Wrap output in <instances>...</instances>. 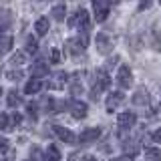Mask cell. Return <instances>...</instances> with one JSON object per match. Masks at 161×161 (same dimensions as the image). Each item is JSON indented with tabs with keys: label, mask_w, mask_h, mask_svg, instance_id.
I'll return each mask as SVG.
<instances>
[{
	"label": "cell",
	"mask_w": 161,
	"mask_h": 161,
	"mask_svg": "<svg viewBox=\"0 0 161 161\" xmlns=\"http://www.w3.org/2000/svg\"><path fill=\"white\" fill-rule=\"evenodd\" d=\"M123 101H125V95L121 93V91H113V93L107 97V111H109V113H113V111L117 109Z\"/></svg>",
	"instance_id": "30bf717a"
},
{
	"label": "cell",
	"mask_w": 161,
	"mask_h": 161,
	"mask_svg": "<svg viewBox=\"0 0 161 161\" xmlns=\"http://www.w3.org/2000/svg\"><path fill=\"white\" fill-rule=\"evenodd\" d=\"M115 161H133V159H131V155H121V157H117Z\"/></svg>",
	"instance_id": "4dcf8cb0"
},
{
	"label": "cell",
	"mask_w": 161,
	"mask_h": 161,
	"mask_svg": "<svg viewBox=\"0 0 161 161\" xmlns=\"http://www.w3.org/2000/svg\"><path fill=\"white\" fill-rule=\"evenodd\" d=\"M8 139L6 137H0V153H6V151H8Z\"/></svg>",
	"instance_id": "4316f807"
},
{
	"label": "cell",
	"mask_w": 161,
	"mask_h": 161,
	"mask_svg": "<svg viewBox=\"0 0 161 161\" xmlns=\"http://www.w3.org/2000/svg\"><path fill=\"white\" fill-rule=\"evenodd\" d=\"M0 73H2V69H0Z\"/></svg>",
	"instance_id": "8d00e7d4"
},
{
	"label": "cell",
	"mask_w": 161,
	"mask_h": 161,
	"mask_svg": "<svg viewBox=\"0 0 161 161\" xmlns=\"http://www.w3.org/2000/svg\"><path fill=\"white\" fill-rule=\"evenodd\" d=\"M83 161H97V159H95V157H91V155H87V157H85Z\"/></svg>",
	"instance_id": "836d02e7"
},
{
	"label": "cell",
	"mask_w": 161,
	"mask_h": 161,
	"mask_svg": "<svg viewBox=\"0 0 161 161\" xmlns=\"http://www.w3.org/2000/svg\"><path fill=\"white\" fill-rule=\"evenodd\" d=\"M0 95H2V89H0Z\"/></svg>",
	"instance_id": "d590c367"
},
{
	"label": "cell",
	"mask_w": 161,
	"mask_h": 161,
	"mask_svg": "<svg viewBox=\"0 0 161 161\" xmlns=\"http://www.w3.org/2000/svg\"><path fill=\"white\" fill-rule=\"evenodd\" d=\"M151 40H153V48L155 50H159L161 48V30L157 28V26H153V30H151Z\"/></svg>",
	"instance_id": "7402d4cb"
},
{
	"label": "cell",
	"mask_w": 161,
	"mask_h": 161,
	"mask_svg": "<svg viewBox=\"0 0 161 161\" xmlns=\"http://www.w3.org/2000/svg\"><path fill=\"white\" fill-rule=\"evenodd\" d=\"M50 60H53V63H58V60H60V53H58V48H53V50H50Z\"/></svg>",
	"instance_id": "83f0119b"
},
{
	"label": "cell",
	"mask_w": 161,
	"mask_h": 161,
	"mask_svg": "<svg viewBox=\"0 0 161 161\" xmlns=\"http://www.w3.org/2000/svg\"><path fill=\"white\" fill-rule=\"evenodd\" d=\"M153 141H157V143H161V127L153 133Z\"/></svg>",
	"instance_id": "f546056e"
},
{
	"label": "cell",
	"mask_w": 161,
	"mask_h": 161,
	"mask_svg": "<svg viewBox=\"0 0 161 161\" xmlns=\"http://www.w3.org/2000/svg\"><path fill=\"white\" fill-rule=\"evenodd\" d=\"M6 103H8V107H18V105L22 103V99H20V95L16 93V91H8Z\"/></svg>",
	"instance_id": "44dd1931"
},
{
	"label": "cell",
	"mask_w": 161,
	"mask_h": 161,
	"mask_svg": "<svg viewBox=\"0 0 161 161\" xmlns=\"http://www.w3.org/2000/svg\"><path fill=\"white\" fill-rule=\"evenodd\" d=\"M70 113H73L75 119H83L85 115H87V103H83V101H73V103H70Z\"/></svg>",
	"instance_id": "8fae6325"
},
{
	"label": "cell",
	"mask_w": 161,
	"mask_h": 161,
	"mask_svg": "<svg viewBox=\"0 0 161 161\" xmlns=\"http://www.w3.org/2000/svg\"><path fill=\"white\" fill-rule=\"evenodd\" d=\"M44 161H60V151L57 149V145H48L47 155H44Z\"/></svg>",
	"instance_id": "ffe728a7"
},
{
	"label": "cell",
	"mask_w": 161,
	"mask_h": 161,
	"mask_svg": "<svg viewBox=\"0 0 161 161\" xmlns=\"http://www.w3.org/2000/svg\"><path fill=\"white\" fill-rule=\"evenodd\" d=\"M53 16H54V20L63 22L64 16H67V6H64V4H54L53 6Z\"/></svg>",
	"instance_id": "d6986e66"
},
{
	"label": "cell",
	"mask_w": 161,
	"mask_h": 161,
	"mask_svg": "<svg viewBox=\"0 0 161 161\" xmlns=\"http://www.w3.org/2000/svg\"><path fill=\"white\" fill-rule=\"evenodd\" d=\"M99 137H101V129L99 127H89V129H85L83 133H80L79 141L80 143H95Z\"/></svg>",
	"instance_id": "9c48e42d"
},
{
	"label": "cell",
	"mask_w": 161,
	"mask_h": 161,
	"mask_svg": "<svg viewBox=\"0 0 161 161\" xmlns=\"http://www.w3.org/2000/svg\"><path fill=\"white\" fill-rule=\"evenodd\" d=\"M133 103L135 105H147L149 103V93L145 89H137L133 93Z\"/></svg>",
	"instance_id": "5bb4252c"
},
{
	"label": "cell",
	"mask_w": 161,
	"mask_h": 161,
	"mask_svg": "<svg viewBox=\"0 0 161 161\" xmlns=\"http://www.w3.org/2000/svg\"><path fill=\"white\" fill-rule=\"evenodd\" d=\"M149 6H151V2H141V6H139V8L143 10V8H149Z\"/></svg>",
	"instance_id": "1f68e13d"
},
{
	"label": "cell",
	"mask_w": 161,
	"mask_h": 161,
	"mask_svg": "<svg viewBox=\"0 0 161 161\" xmlns=\"http://www.w3.org/2000/svg\"><path fill=\"white\" fill-rule=\"evenodd\" d=\"M69 24L73 28H79L80 32H83V30H87L89 28V12L85 8H80V10H77V12L73 14V16L69 18Z\"/></svg>",
	"instance_id": "6da1fadb"
},
{
	"label": "cell",
	"mask_w": 161,
	"mask_h": 161,
	"mask_svg": "<svg viewBox=\"0 0 161 161\" xmlns=\"http://www.w3.org/2000/svg\"><path fill=\"white\" fill-rule=\"evenodd\" d=\"M109 85H111V79H109V75H107V70H97V87L99 89H109Z\"/></svg>",
	"instance_id": "e0dca14e"
},
{
	"label": "cell",
	"mask_w": 161,
	"mask_h": 161,
	"mask_svg": "<svg viewBox=\"0 0 161 161\" xmlns=\"http://www.w3.org/2000/svg\"><path fill=\"white\" fill-rule=\"evenodd\" d=\"M8 79L10 80H20L22 79V73H20V70H12V73H8Z\"/></svg>",
	"instance_id": "f1b7e54d"
},
{
	"label": "cell",
	"mask_w": 161,
	"mask_h": 161,
	"mask_svg": "<svg viewBox=\"0 0 161 161\" xmlns=\"http://www.w3.org/2000/svg\"><path fill=\"white\" fill-rule=\"evenodd\" d=\"M97 48L101 54H107L111 48H113V38L109 36L107 32H99L97 34Z\"/></svg>",
	"instance_id": "ba28073f"
},
{
	"label": "cell",
	"mask_w": 161,
	"mask_h": 161,
	"mask_svg": "<svg viewBox=\"0 0 161 161\" xmlns=\"http://www.w3.org/2000/svg\"><path fill=\"white\" fill-rule=\"evenodd\" d=\"M24 63H26V54L24 53H16L10 58V64H12V67H20V64H24Z\"/></svg>",
	"instance_id": "cb8c5ba5"
},
{
	"label": "cell",
	"mask_w": 161,
	"mask_h": 161,
	"mask_svg": "<svg viewBox=\"0 0 161 161\" xmlns=\"http://www.w3.org/2000/svg\"><path fill=\"white\" fill-rule=\"evenodd\" d=\"M135 121H137V117H135V113H133V111H123V113H119L117 125H119V129L129 131V129H133Z\"/></svg>",
	"instance_id": "277c9868"
},
{
	"label": "cell",
	"mask_w": 161,
	"mask_h": 161,
	"mask_svg": "<svg viewBox=\"0 0 161 161\" xmlns=\"http://www.w3.org/2000/svg\"><path fill=\"white\" fill-rule=\"evenodd\" d=\"M145 155V161H161V149L157 147H147L143 151Z\"/></svg>",
	"instance_id": "ac0fdd59"
},
{
	"label": "cell",
	"mask_w": 161,
	"mask_h": 161,
	"mask_svg": "<svg viewBox=\"0 0 161 161\" xmlns=\"http://www.w3.org/2000/svg\"><path fill=\"white\" fill-rule=\"evenodd\" d=\"M109 8H111V4H109V2H105V0H95V2H93L95 18H97L99 22H103V20L109 16Z\"/></svg>",
	"instance_id": "8992f818"
},
{
	"label": "cell",
	"mask_w": 161,
	"mask_h": 161,
	"mask_svg": "<svg viewBox=\"0 0 161 161\" xmlns=\"http://www.w3.org/2000/svg\"><path fill=\"white\" fill-rule=\"evenodd\" d=\"M0 129H10V125H8V117H6V113H0Z\"/></svg>",
	"instance_id": "484cf974"
},
{
	"label": "cell",
	"mask_w": 161,
	"mask_h": 161,
	"mask_svg": "<svg viewBox=\"0 0 161 161\" xmlns=\"http://www.w3.org/2000/svg\"><path fill=\"white\" fill-rule=\"evenodd\" d=\"M40 89H42V80L32 79V80H28V83H26V87H24V93H26V95H36Z\"/></svg>",
	"instance_id": "2e32d148"
},
{
	"label": "cell",
	"mask_w": 161,
	"mask_h": 161,
	"mask_svg": "<svg viewBox=\"0 0 161 161\" xmlns=\"http://www.w3.org/2000/svg\"><path fill=\"white\" fill-rule=\"evenodd\" d=\"M67 83H69V75L63 73V70H58V73H54L53 77H50V80H48V89L60 91V89H64V85H67Z\"/></svg>",
	"instance_id": "5b68a950"
},
{
	"label": "cell",
	"mask_w": 161,
	"mask_h": 161,
	"mask_svg": "<svg viewBox=\"0 0 161 161\" xmlns=\"http://www.w3.org/2000/svg\"><path fill=\"white\" fill-rule=\"evenodd\" d=\"M26 50H28V53H36V50H38V44H36V40H34V38H28L26 40Z\"/></svg>",
	"instance_id": "d4e9b609"
},
{
	"label": "cell",
	"mask_w": 161,
	"mask_h": 161,
	"mask_svg": "<svg viewBox=\"0 0 161 161\" xmlns=\"http://www.w3.org/2000/svg\"><path fill=\"white\" fill-rule=\"evenodd\" d=\"M48 28H50V22H48L47 16H40L36 22H34V30H36L38 36H44V34L48 32Z\"/></svg>",
	"instance_id": "4fadbf2b"
},
{
	"label": "cell",
	"mask_w": 161,
	"mask_h": 161,
	"mask_svg": "<svg viewBox=\"0 0 161 161\" xmlns=\"http://www.w3.org/2000/svg\"><path fill=\"white\" fill-rule=\"evenodd\" d=\"M30 75H32L34 79H42V77H47L48 75V64L47 63H36V64H32V69H30Z\"/></svg>",
	"instance_id": "7c38bea8"
},
{
	"label": "cell",
	"mask_w": 161,
	"mask_h": 161,
	"mask_svg": "<svg viewBox=\"0 0 161 161\" xmlns=\"http://www.w3.org/2000/svg\"><path fill=\"white\" fill-rule=\"evenodd\" d=\"M159 113H161V99H159Z\"/></svg>",
	"instance_id": "e575fe53"
},
{
	"label": "cell",
	"mask_w": 161,
	"mask_h": 161,
	"mask_svg": "<svg viewBox=\"0 0 161 161\" xmlns=\"http://www.w3.org/2000/svg\"><path fill=\"white\" fill-rule=\"evenodd\" d=\"M10 48H12V38H10V36H2V38H0V57L6 54Z\"/></svg>",
	"instance_id": "603a6c76"
},
{
	"label": "cell",
	"mask_w": 161,
	"mask_h": 161,
	"mask_svg": "<svg viewBox=\"0 0 161 161\" xmlns=\"http://www.w3.org/2000/svg\"><path fill=\"white\" fill-rule=\"evenodd\" d=\"M117 83L121 89H129L131 85H133V75H131V70L127 64H123V67H119L117 70Z\"/></svg>",
	"instance_id": "3957f363"
},
{
	"label": "cell",
	"mask_w": 161,
	"mask_h": 161,
	"mask_svg": "<svg viewBox=\"0 0 161 161\" xmlns=\"http://www.w3.org/2000/svg\"><path fill=\"white\" fill-rule=\"evenodd\" d=\"M87 44H89V36H87V32H80L77 38H70V40H69L67 47L70 48V53H73V54H77V53H83V50L87 48Z\"/></svg>",
	"instance_id": "7a4b0ae2"
},
{
	"label": "cell",
	"mask_w": 161,
	"mask_h": 161,
	"mask_svg": "<svg viewBox=\"0 0 161 161\" xmlns=\"http://www.w3.org/2000/svg\"><path fill=\"white\" fill-rule=\"evenodd\" d=\"M69 87H70V93H73V97H79V95L83 93V83H80L79 75H75V77L69 80Z\"/></svg>",
	"instance_id": "9a60e30c"
},
{
	"label": "cell",
	"mask_w": 161,
	"mask_h": 161,
	"mask_svg": "<svg viewBox=\"0 0 161 161\" xmlns=\"http://www.w3.org/2000/svg\"><path fill=\"white\" fill-rule=\"evenodd\" d=\"M4 30H6V26H2V24H0V38L4 36Z\"/></svg>",
	"instance_id": "d6a6232c"
},
{
	"label": "cell",
	"mask_w": 161,
	"mask_h": 161,
	"mask_svg": "<svg viewBox=\"0 0 161 161\" xmlns=\"http://www.w3.org/2000/svg\"><path fill=\"white\" fill-rule=\"evenodd\" d=\"M54 133H57V137H58L60 141H64L67 145H73V143H77V141H79V137L73 133V131L67 129V127H60V125H57V127H54Z\"/></svg>",
	"instance_id": "52a82bcc"
}]
</instances>
